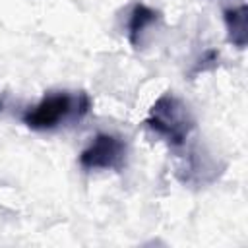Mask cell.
Instances as JSON below:
<instances>
[{"label":"cell","instance_id":"cell-2","mask_svg":"<svg viewBox=\"0 0 248 248\" xmlns=\"http://www.w3.org/2000/svg\"><path fill=\"white\" fill-rule=\"evenodd\" d=\"M145 126L151 128L157 136L165 138L172 147H180L190 136L194 120L188 107L178 97H174L172 93H165L153 103L145 118Z\"/></svg>","mask_w":248,"mask_h":248},{"label":"cell","instance_id":"cell-1","mask_svg":"<svg viewBox=\"0 0 248 248\" xmlns=\"http://www.w3.org/2000/svg\"><path fill=\"white\" fill-rule=\"evenodd\" d=\"M91 101L87 93L72 95L68 91H54L45 95L37 105L23 110L21 120L31 130H54L70 118H83L89 112Z\"/></svg>","mask_w":248,"mask_h":248},{"label":"cell","instance_id":"cell-5","mask_svg":"<svg viewBox=\"0 0 248 248\" xmlns=\"http://www.w3.org/2000/svg\"><path fill=\"white\" fill-rule=\"evenodd\" d=\"M223 19H225V27H227V35L229 41L238 46L244 48L246 46V39H248V25H246V6L238 4V6H231L223 10Z\"/></svg>","mask_w":248,"mask_h":248},{"label":"cell","instance_id":"cell-3","mask_svg":"<svg viewBox=\"0 0 248 248\" xmlns=\"http://www.w3.org/2000/svg\"><path fill=\"white\" fill-rule=\"evenodd\" d=\"M126 159V143L120 136L99 132L79 153V167L85 170L120 169Z\"/></svg>","mask_w":248,"mask_h":248},{"label":"cell","instance_id":"cell-7","mask_svg":"<svg viewBox=\"0 0 248 248\" xmlns=\"http://www.w3.org/2000/svg\"><path fill=\"white\" fill-rule=\"evenodd\" d=\"M4 110V99H2V95H0V112Z\"/></svg>","mask_w":248,"mask_h":248},{"label":"cell","instance_id":"cell-6","mask_svg":"<svg viewBox=\"0 0 248 248\" xmlns=\"http://www.w3.org/2000/svg\"><path fill=\"white\" fill-rule=\"evenodd\" d=\"M217 60H219V52H217V50H213V48L205 50L203 56H202V58L198 60V64L194 66L192 74H200V72H205V70H209V68H215V66H217Z\"/></svg>","mask_w":248,"mask_h":248},{"label":"cell","instance_id":"cell-4","mask_svg":"<svg viewBox=\"0 0 248 248\" xmlns=\"http://www.w3.org/2000/svg\"><path fill=\"white\" fill-rule=\"evenodd\" d=\"M157 19H159L157 10H153L151 6L143 4V2L134 4V8L130 10V16H128V39H130V43L134 46H140L143 35L155 25Z\"/></svg>","mask_w":248,"mask_h":248}]
</instances>
